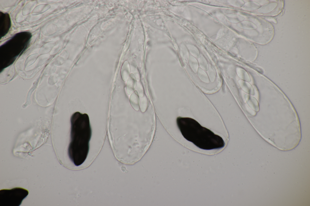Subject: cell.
<instances>
[{
    "mask_svg": "<svg viewBox=\"0 0 310 206\" xmlns=\"http://www.w3.org/2000/svg\"><path fill=\"white\" fill-rule=\"evenodd\" d=\"M71 139L68 153L71 160L78 166L84 162L88 155L91 129L87 114L76 112L71 116Z\"/></svg>",
    "mask_w": 310,
    "mask_h": 206,
    "instance_id": "6da1fadb",
    "label": "cell"
},
{
    "mask_svg": "<svg viewBox=\"0 0 310 206\" xmlns=\"http://www.w3.org/2000/svg\"><path fill=\"white\" fill-rule=\"evenodd\" d=\"M176 121L183 137L198 148L211 150L224 146L225 143L221 137L202 126L195 119L179 117L176 118Z\"/></svg>",
    "mask_w": 310,
    "mask_h": 206,
    "instance_id": "7a4b0ae2",
    "label": "cell"
},
{
    "mask_svg": "<svg viewBox=\"0 0 310 206\" xmlns=\"http://www.w3.org/2000/svg\"><path fill=\"white\" fill-rule=\"evenodd\" d=\"M28 191L21 188L0 191V206H18L28 195Z\"/></svg>",
    "mask_w": 310,
    "mask_h": 206,
    "instance_id": "3957f363",
    "label": "cell"
}]
</instances>
